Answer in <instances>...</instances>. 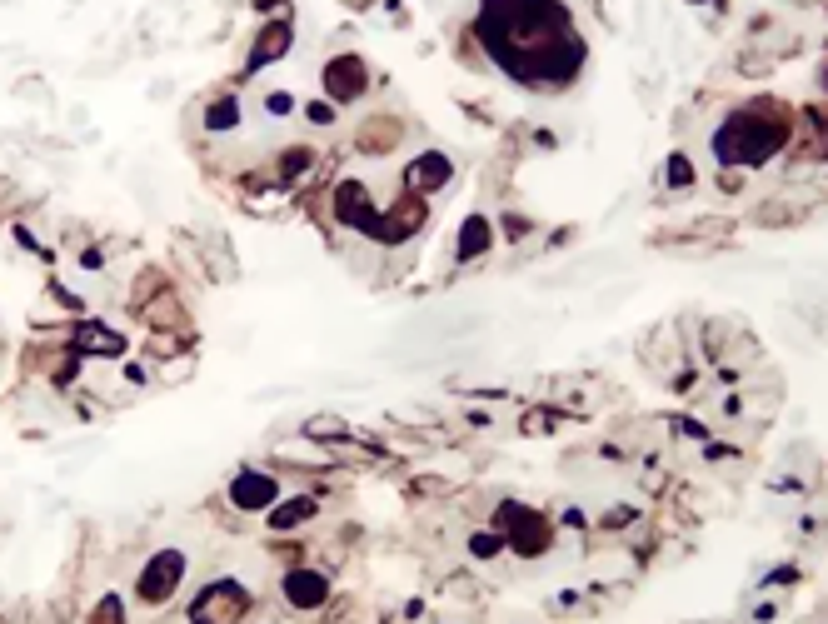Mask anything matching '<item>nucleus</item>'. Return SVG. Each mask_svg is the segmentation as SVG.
<instances>
[{
	"mask_svg": "<svg viewBox=\"0 0 828 624\" xmlns=\"http://www.w3.org/2000/svg\"><path fill=\"white\" fill-rule=\"evenodd\" d=\"M90 624H125V600L120 595H100V605L90 610Z\"/></svg>",
	"mask_w": 828,
	"mask_h": 624,
	"instance_id": "obj_16",
	"label": "nucleus"
},
{
	"mask_svg": "<svg viewBox=\"0 0 828 624\" xmlns=\"http://www.w3.org/2000/svg\"><path fill=\"white\" fill-rule=\"evenodd\" d=\"M325 90H330L335 100H360V95L370 90V70H365V60H360V55H340V60H330V65H325Z\"/></svg>",
	"mask_w": 828,
	"mask_h": 624,
	"instance_id": "obj_9",
	"label": "nucleus"
},
{
	"mask_svg": "<svg viewBox=\"0 0 828 624\" xmlns=\"http://www.w3.org/2000/svg\"><path fill=\"white\" fill-rule=\"evenodd\" d=\"M794 130V110L784 100H749L714 130V155L724 165H764Z\"/></svg>",
	"mask_w": 828,
	"mask_h": 624,
	"instance_id": "obj_2",
	"label": "nucleus"
},
{
	"mask_svg": "<svg viewBox=\"0 0 828 624\" xmlns=\"http://www.w3.org/2000/svg\"><path fill=\"white\" fill-rule=\"evenodd\" d=\"M80 345H85V350H110V355H120V350H125V340H120V335L95 330V325H85V330H80Z\"/></svg>",
	"mask_w": 828,
	"mask_h": 624,
	"instance_id": "obj_14",
	"label": "nucleus"
},
{
	"mask_svg": "<svg viewBox=\"0 0 828 624\" xmlns=\"http://www.w3.org/2000/svg\"><path fill=\"white\" fill-rule=\"evenodd\" d=\"M669 185H694V165L684 155H669Z\"/></svg>",
	"mask_w": 828,
	"mask_h": 624,
	"instance_id": "obj_18",
	"label": "nucleus"
},
{
	"mask_svg": "<svg viewBox=\"0 0 828 624\" xmlns=\"http://www.w3.org/2000/svg\"><path fill=\"white\" fill-rule=\"evenodd\" d=\"M180 585H185V555H180V550H155L150 565H145L140 580H135V600H140V605H165Z\"/></svg>",
	"mask_w": 828,
	"mask_h": 624,
	"instance_id": "obj_5",
	"label": "nucleus"
},
{
	"mask_svg": "<svg viewBox=\"0 0 828 624\" xmlns=\"http://www.w3.org/2000/svg\"><path fill=\"white\" fill-rule=\"evenodd\" d=\"M310 160H315V150H310V145L290 150V160H285V175H300V170H310Z\"/></svg>",
	"mask_w": 828,
	"mask_h": 624,
	"instance_id": "obj_19",
	"label": "nucleus"
},
{
	"mask_svg": "<svg viewBox=\"0 0 828 624\" xmlns=\"http://www.w3.org/2000/svg\"><path fill=\"white\" fill-rule=\"evenodd\" d=\"M285 45H290V30H285V25H270L265 40H260V50L250 55V65H270L275 55H285Z\"/></svg>",
	"mask_w": 828,
	"mask_h": 624,
	"instance_id": "obj_13",
	"label": "nucleus"
},
{
	"mask_svg": "<svg viewBox=\"0 0 828 624\" xmlns=\"http://www.w3.org/2000/svg\"><path fill=\"white\" fill-rule=\"evenodd\" d=\"M250 610V590L240 580H210L190 600V624H240Z\"/></svg>",
	"mask_w": 828,
	"mask_h": 624,
	"instance_id": "obj_4",
	"label": "nucleus"
},
{
	"mask_svg": "<svg viewBox=\"0 0 828 624\" xmlns=\"http://www.w3.org/2000/svg\"><path fill=\"white\" fill-rule=\"evenodd\" d=\"M315 500L310 495H295V500H275V515H270V530L275 535H285V530H300V525H310L315 520Z\"/></svg>",
	"mask_w": 828,
	"mask_h": 624,
	"instance_id": "obj_12",
	"label": "nucleus"
},
{
	"mask_svg": "<svg viewBox=\"0 0 828 624\" xmlns=\"http://www.w3.org/2000/svg\"><path fill=\"white\" fill-rule=\"evenodd\" d=\"M310 120H315V125H330L335 115H330V105H310Z\"/></svg>",
	"mask_w": 828,
	"mask_h": 624,
	"instance_id": "obj_20",
	"label": "nucleus"
},
{
	"mask_svg": "<svg viewBox=\"0 0 828 624\" xmlns=\"http://www.w3.org/2000/svg\"><path fill=\"white\" fill-rule=\"evenodd\" d=\"M449 175H454L449 155L429 150V155H414V165L405 170V185H410V195H424V190H439V185H444Z\"/></svg>",
	"mask_w": 828,
	"mask_h": 624,
	"instance_id": "obj_10",
	"label": "nucleus"
},
{
	"mask_svg": "<svg viewBox=\"0 0 828 624\" xmlns=\"http://www.w3.org/2000/svg\"><path fill=\"white\" fill-rule=\"evenodd\" d=\"M824 90H828V70H824Z\"/></svg>",
	"mask_w": 828,
	"mask_h": 624,
	"instance_id": "obj_21",
	"label": "nucleus"
},
{
	"mask_svg": "<svg viewBox=\"0 0 828 624\" xmlns=\"http://www.w3.org/2000/svg\"><path fill=\"white\" fill-rule=\"evenodd\" d=\"M494 245V225L484 220V215H469L464 225H459V240H454V255L459 260H474V255H484Z\"/></svg>",
	"mask_w": 828,
	"mask_h": 624,
	"instance_id": "obj_11",
	"label": "nucleus"
},
{
	"mask_svg": "<svg viewBox=\"0 0 828 624\" xmlns=\"http://www.w3.org/2000/svg\"><path fill=\"white\" fill-rule=\"evenodd\" d=\"M479 30L519 85L564 90L584 65V40L559 0H484Z\"/></svg>",
	"mask_w": 828,
	"mask_h": 624,
	"instance_id": "obj_1",
	"label": "nucleus"
},
{
	"mask_svg": "<svg viewBox=\"0 0 828 624\" xmlns=\"http://www.w3.org/2000/svg\"><path fill=\"white\" fill-rule=\"evenodd\" d=\"M230 125H235V100L210 105V130H230Z\"/></svg>",
	"mask_w": 828,
	"mask_h": 624,
	"instance_id": "obj_17",
	"label": "nucleus"
},
{
	"mask_svg": "<svg viewBox=\"0 0 828 624\" xmlns=\"http://www.w3.org/2000/svg\"><path fill=\"white\" fill-rule=\"evenodd\" d=\"M494 530L504 535V545H514V555H544L549 550V540H554V525L539 515V510H524V505H514V500H504L499 505V515H494Z\"/></svg>",
	"mask_w": 828,
	"mask_h": 624,
	"instance_id": "obj_3",
	"label": "nucleus"
},
{
	"mask_svg": "<svg viewBox=\"0 0 828 624\" xmlns=\"http://www.w3.org/2000/svg\"><path fill=\"white\" fill-rule=\"evenodd\" d=\"M504 550V535L499 530H479V535H469V555L474 560H494Z\"/></svg>",
	"mask_w": 828,
	"mask_h": 624,
	"instance_id": "obj_15",
	"label": "nucleus"
},
{
	"mask_svg": "<svg viewBox=\"0 0 828 624\" xmlns=\"http://www.w3.org/2000/svg\"><path fill=\"white\" fill-rule=\"evenodd\" d=\"M419 225H424V195H405L390 215H380V220H375V230H370V235H375V240H385V245H400V240H410Z\"/></svg>",
	"mask_w": 828,
	"mask_h": 624,
	"instance_id": "obj_8",
	"label": "nucleus"
},
{
	"mask_svg": "<svg viewBox=\"0 0 828 624\" xmlns=\"http://www.w3.org/2000/svg\"><path fill=\"white\" fill-rule=\"evenodd\" d=\"M280 595H285L290 610H320V605L330 600V575L300 565V570H290V575L280 580Z\"/></svg>",
	"mask_w": 828,
	"mask_h": 624,
	"instance_id": "obj_7",
	"label": "nucleus"
},
{
	"mask_svg": "<svg viewBox=\"0 0 828 624\" xmlns=\"http://www.w3.org/2000/svg\"><path fill=\"white\" fill-rule=\"evenodd\" d=\"M275 500H280V485H275V475H265V470H240V475L230 480V505L245 510V515H255V510H265V505H275Z\"/></svg>",
	"mask_w": 828,
	"mask_h": 624,
	"instance_id": "obj_6",
	"label": "nucleus"
}]
</instances>
